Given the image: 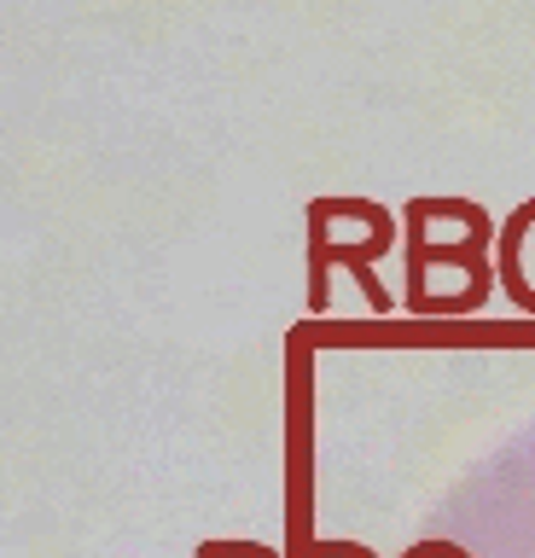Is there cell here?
Masks as SVG:
<instances>
[{
    "mask_svg": "<svg viewBox=\"0 0 535 558\" xmlns=\"http://www.w3.org/2000/svg\"><path fill=\"white\" fill-rule=\"evenodd\" d=\"M390 244H396V227L373 233L367 244H332V239H326V216H315V209H308V308H326V268H332V262H343V268H355L361 291H367V303L385 314V308H390V291L373 279V256L390 251Z\"/></svg>",
    "mask_w": 535,
    "mask_h": 558,
    "instance_id": "obj_1",
    "label": "cell"
},
{
    "mask_svg": "<svg viewBox=\"0 0 535 558\" xmlns=\"http://www.w3.org/2000/svg\"><path fill=\"white\" fill-rule=\"evenodd\" d=\"M530 221H535V198H530V204H518V209H512V221H507V233H500V279H507L512 303L535 314V291L524 286V274H518V239H524V227H530Z\"/></svg>",
    "mask_w": 535,
    "mask_h": 558,
    "instance_id": "obj_2",
    "label": "cell"
},
{
    "mask_svg": "<svg viewBox=\"0 0 535 558\" xmlns=\"http://www.w3.org/2000/svg\"><path fill=\"white\" fill-rule=\"evenodd\" d=\"M402 558H472V553L454 547V541H420V547H408Z\"/></svg>",
    "mask_w": 535,
    "mask_h": 558,
    "instance_id": "obj_3",
    "label": "cell"
}]
</instances>
